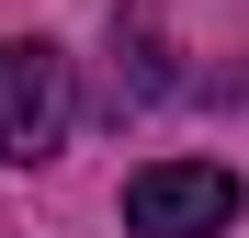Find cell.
<instances>
[{
    "label": "cell",
    "mask_w": 249,
    "mask_h": 238,
    "mask_svg": "<svg viewBox=\"0 0 249 238\" xmlns=\"http://www.w3.org/2000/svg\"><path fill=\"white\" fill-rule=\"evenodd\" d=\"M215 227H238L227 159H147L124 182V238H215Z\"/></svg>",
    "instance_id": "obj_1"
},
{
    "label": "cell",
    "mask_w": 249,
    "mask_h": 238,
    "mask_svg": "<svg viewBox=\"0 0 249 238\" xmlns=\"http://www.w3.org/2000/svg\"><path fill=\"white\" fill-rule=\"evenodd\" d=\"M57 136H68V57L0 46V159H57Z\"/></svg>",
    "instance_id": "obj_2"
}]
</instances>
